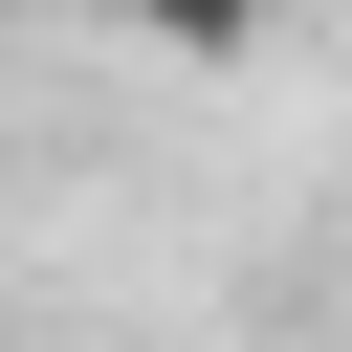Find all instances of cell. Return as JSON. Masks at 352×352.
<instances>
[{
    "label": "cell",
    "mask_w": 352,
    "mask_h": 352,
    "mask_svg": "<svg viewBox=\"0 0 352 352\" xmlns=\"http://www.w3.org/2000/svg\"><path fill=\"white\" fill-rule=\"evenodd\" d=\"M110 22H154L176 66H242V44H264V0H110Z\"/></svg>",
    "instance_id": "obj_1"
}]
</instances>
